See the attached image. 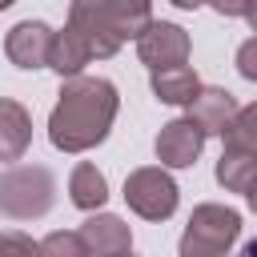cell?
Listing matches in <instances>:
<instances>
[{
  "mask_svg": "<svg viewBox=\"0 0 257 257\" xmlns=\"http://www.w3.org/2000/svg\"><path fill=\"white\" fill-rule=\"evenodd\" d=\"M149 84H153V96H157L161 104H185V108H189L193 96L205 88L189 64H181V68H161V72H153Z\"/></svg>",
  "mask_w": 257,
  "mask_h": 257,
  "instance_id": "obj_13",
  "label": "cell"
},
{
  "mask_svg": "<svg viewBox=\"0 0 257 257\" xmlns=\"http://www.w3.org/2000/svg\"><path fill=\"white\" fill-rule=\"evenodd\" d=\"M128 257H133V253H128Z\"/></svg>",
  "mask_w": 257,
  "mask_h": 257,
  "instance_id": "obj_26",
  "label": "cell"
},
{
  "mask_svg": "<svg viewBox=\"0 0 257 257\" xmlns=\"http://www.w3.org/2000/svg\"><path fill=\"white\" fill-rule=\"evenodd\" d=\"M253 177H257V153L225 145L221 157H217V185L229 189V193H245L253 185Z\"/></svg>",
  "mask_w": 257,
  "mask_h": 257,
  "instance_id": "obj_15",
  "label": "cell"
},
{
  "mask_svg": "<svg viewBox=\"0 0 257 257\" xmlns=\"http://www.w3.org/2000/svg\"><path fill=\"white\" fill-rule=\"evenodd\" d=\"M68 24L88 40L92 56H116L124 40H141L153 24V0H72Z\"/></svg>",
  "mask_w": 257,
  "mask_h": 257,
  "instance_id": "obj_2",
  "label": "cell"
},
{
  "mask_svg": "<svg viewBox=\"0 0 257 257\" xmlns=\"http://www.w3.org/2000/svg\"><path fill=\"white\" fill-rule=\"evenodd\" d=\"M153 149H157V161H161L165 169H189V165H197V157H201V149H205V133H201L189 116H177V120L161 124Z\"/></svg>",
  "mask_w": 257,
  "mask_h": 257,
  "instance_id": "obj_8",
  "label": "cell"
},
{
  "mask_svg": "<svg viewBox=\"0 0 257 257\" xmlns=\"http://www.w3.org/2000/svg\"><path fill=\"white\" fill-rule=\"evenodd\" d=\"M92 60V48H88V40L72 28V24H64L60 32H56V40H52V52H48V68L60 76V80H72V76H80V68Z\"/></svg>",
  "mask_w": 257,
  "mask_h": 257,
  "instance_id": "obj_12",
  "label": "cell"
},
{
  "mask_svg": "<svg viewBox=\"0 0 257 257\" xmlns=\"http://www.w3.org/2000/svg\"><path fill=\"white\" fill-rule=\"evenodd\" d=\"M32 145V112L12 100V96H0V161L12 165L28 153Z\"/></svg>",
  "mask_w": 257,
  "mask_h": 257,
  "instance_id": "obj_11",
  "label": "cell"
},
{
  "mask_svg": "<svg viewBox=\"0 0 257 257\" xmlns=\"http://www.w3.org/2000/svg\"><path fill=\"white\" fill-rule=\"evenodd\" d=\"M80 237L92 257H128L133 253V229L116 213H88L80 225Z\"/></svg>",
  "mask_w": 257,
  "mask_h": 257,
  "instance_id": "obj_9",
  "label": "cell"
},
{
  "mask_svg": "<svg viewBox=\"0 0 257 257\" xmlns=\"http://www.w3.org/2000/svg\"><path fill=\"white\" fill-rule=\"evenodd\" d=\"M237 112H241V104H237V96L229 88H201L193 96V104H189V120L205 137H225Z\"/></svg>",
  "mask_w": 257,
  "mask_h": 257,
  "instance_id": "obj_10",
  "label": "cell"
},
{
  "mask_svg": "<svg viewBox=\"0 0 257 257\" xmlns=\"http://www.w3.org/2000/svg\"><path fill=\"white\" fill-rule=\"evenodd\" d=\"M0 257H40V245L28 233L8 229V233H0Z\"/></svg>",
  "mask_w": 257,
  "mask_h": 257,
  "instance_id": "obj_18",
  "label": "cell"
},
{
  "mask_svg": "<svg viewBox=\"0 0 257 257\" xmlns=\"http://www.w3.org/2000/svg\"><path fill=\"white\" fill-rule=\"evenodd\" d=\"M193 52V40L181 24L173 20H153L141 40H137V56L141 64H149V72H161V68H181Z\"/></svg>",
  "mask_w": 257,
  "mask_h": 257,
  "instance_id": "obj_6",
  "label": "cell"
},
{
  "mask_svg": "<svg viewBox=\"0 0 257 257\" xmlns=\"http://www.w3.org/2000/svg\"><path fill=\"white\" fill-rule=\"evenodd\" d=\"M120 96L116 84L104 76H72L60 84L52 116H48V141L60 153H88L96 149L112 120H116Z\"/></svg>",
  "mask_w": 257,
  "mask_h": 257,
  "instance_id": "obj_1",
  "label": "cell"
},
{
  "mask_svg": "<svg viewBox=\"0 0 257 257\" xmlns=\"http://www.w3.org/2000/svg\"><path fill=\"white\" fill-rule=\"evenodd\" d=\"M237 257H257V237H253V241H245V245H241V253H237Z\"/></svg>",
  "mask_w": 257,
  "mask_h": 257,
  "instance_id": "obj_24",
  "label": "cell"
},
{
  "mask_svg": "<svg viewBox=\"0 0 257 257\" xmlns=\"http://www.w3.org/2000/svg\"><path fill=\"white\" fill-rule=\"evenodd\" d=\"M221 141L233 145V149H249V153H257V100L245 104V108L233 116V124H229V133H225Z\"/></svg>",
  "mask_w": 257,
  "mask_h": 257,
  "instance_id": "obj_16",
  "label": "cell"
},
{
  "mask_svg": "<svg viewBox=\"0 0 257 257\" xmlns=\"http://www.w3.org/2000/svg\"><path fill=\"white\" fill-rule=\"evenodd\" d=\"M245 201H249V209H253V213H257V177H253V185H249V189H245Z\"/></svg>",
  "mask_w": 257,
  "mask_h": 257,
  "instance_id": "obj_22",
  "label": "cell"
},
{
  "mask_svg": "<svg viewBox=\"0 0 257 257\" xmlns=\"http://www.w3.org/2000/svg\"><path fill=\"white\" fill-rule=\"evenodd\" d=\"M241 237V213L217 201H205L189 213L177 253L181 257H229L233 241Z\"/></svg>",
  "mask_w": 257,
  "mask_h": 257,
  "instance_id": "obj_4",
  "label": "cell"
},
{
  "mask_svg": "<svg viewBox=\"0 0 257 257\" xmlns=\"http://www.w3.org/2000/svg\"><path fill=\"white\" fill-rule=\"evenodd\" d=\"M56 205V177L44 165H12L0 173V217L40 221Z\"/></svg>",
  "mask_w": 257,
  "mask_h": 257,
  "instance_id": "obj_3",
  "label": "cell"
},
{
  "mask_svg": "<svg viewBox=\"0 0 257 257\" xmlns=\"http://www.w3.org/2000/svg\"><path fill=\"white\" fill-rule=\"evenodd\" d=\"M52 40H56V32H52L44 20H20V24H12L8 36H4V56H8L16 68L36 72V68H48Z\"/></svg>",
  "mask_w": 257,
  "mask_h": 257,
  "instance_id": "obj_7",
  "label": "cell"
},
{
  "mask_svg": "<svg viewBox=\"0 0 257 257\" xmlns=\"http://www.w3.org/2000/svg\"><path fill=\"white\" fill-rule=\"evenodd\" d=\"M237 72L257 84V36H249V40L237 48Z\"/></svg>",
  "mask_w": 257,
  "mask_h": 257,
  "instance_id": "obj_19",
  "label": "cell"
},
{
  "mask_svg": "<svg viewBox=\"0 0 257 257\" xmlns=\"http://www.w3.org/2000/svg\"><path fill=\"white\" fill-rule=\"evenodd\" d=\"M68 201H72L76 209H84V213H96V209L108 201V181H104V173H100L96 165L80 161V165L72 169V177H68Z\"/></svg>",
  "mask_w": 257,
  "mask_h": 257,
  "instance_id": "obj_14",
  "label": "cell"
},
{
  "mask_svg": "<svg viewBox=\"0 0 257 257\" xmlns=\"http://www.w3.org/2000/svg\"><path fill=\"white\" fill-rule=\"evenodd\" d=\"M209 4L217 16H245V8H249V0H209Z\"/></svg>",
  "mask_w": 257,
  "mask_h": 257,
  "instance_id": "obj_20",
  "label": "cell"
},
{
  "mask_svg": "<svg viewBox=\"0 0 257 257\" xmlns=\"http://www.w3.org/2000/svg\"><path fill=\"white\" fill-rule=\"evenodd\" d=\"M124 201L145 221H169L177 213L181 189H177V181L161 165H145V169H133L124 177Z\"/></svg>",
  "mask_w": 257,
  "mask_h": 257,
  "instance_id": "obj_5",
  "label": "cell"
},
{
  "mask_svg": "<svg viewBox=\"0 0 257 257\" xmlns=\"http://www.w3.org/2000/svg\"><path fill=\"white\" fill-rule=\"evenodd\" d=\"M245 20H249V28L257 32V0H249V8H245Z\"/></svg>",
  "mask_w": 257,
  "mask_h": 257,
  "instance_id": "obj_21",
  "label": "cell"
},
{
  "mask_svg": "<svg viewBox=\"0 0 257 257\" xmlns=\"http://www.w3.org/2000/svg\"><path fill=\"white\" fill-rule=\"evenodd\" d=\"M177 8H185V12H193V8H201V4H209V0H173Z\"/></svg>",
  "mask_w": 257,
  "mask_h": 257,
  "instance_id": "obj_23",
  "label": "cell"
},
{
  "mask_svg": "<svg viewBox=\"0 0 257 257\" xmlns=\"http://www.w3.org/2000/svg\"><path fill=\"white\" fill-rule=\"evenodd\" d=\"M40 257H92V253H88L80 229L76 233L72 229H56V233H48L40 241Z\"/></svg>",
  "mask_w": 257,
  "mask_h": 257,
  "instance_id": "obj_17",
  "label": "cell"
},
{
  "mask_svg": "<svg viewBox=\"0 0 257 257\" xmlns=\"http://www.w3.org/2000/svg\"><path fill=\"white\" fill-rule=\"evenodd\" d=\"M12 4H16V0H0V12H4V8H12Z\"/></svg>",
  "mask_w": 257,
  "mask_h": 257,
  "instance_id": "obj_25",
  "label": "cell"
}]
</instances>
